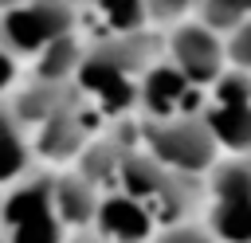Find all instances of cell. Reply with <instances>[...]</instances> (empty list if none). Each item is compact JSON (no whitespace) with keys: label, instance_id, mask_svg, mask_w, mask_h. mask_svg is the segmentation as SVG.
Here are the masks:
<instances>
[{"label":"cell","instance_id":"6","mask_svg":"<svg viewBox=\"0 0 251 243\" xmlns=\"http://www.w3.org/2000/svg\"><path fill=\"white\" fill-rule=\"evenodd\" d=\"M98 208H102V200H98L90 176L55 180V216L63 223H90V219H98Z\"/></svg>","mask_w":251,"mask_h":243},{"label":"cell","instance_id":"13","mask_svg":"<svg viewBox=\"0 0 251 243\" xmlns=\"http://www.w3.org/2000/svg\"><path fill=\"white\" fill-rule=\"evenodd\" d=\"M8 243H63V219L51 212V216H39V219H27L20 227H12V239Z\"/></svg>","mask_w":251,"mask_h":243},{"label":"cell","instance_id":"17","mask_svg":"<svg viewBox=\"0 0 251 243\" xmlns=\"http://www.w3.org/2000/svg\"><path fill=\"white\" fill-rule=\"evenodd\" d=\"M220 106H251V82L243 74H227L220 78Z\"/></svg>","mask_w":251,"mask_h":243},{"label":"cell","instance_id":"16","mask_svg":"<svg viewBox=\"0 0 251 243\" xmlns=\"http://www.w3.org/2000/svg\"><path fill=\"white\" fill-rule=\"evenodd\" d=\"M102 12L114 27H137L145 16V4L141 0H102Z\"/></svg>","mask_w":251,"mask_h":243},{"label":"cell","instance_id":"14","mask_svg":"<svg viewBox=\"0 0 251 243\" xmlns=\"http://www.w3.org/2000/svg\"><path fill=\"white\" fill-rule=\"evenodd\" d=\"M78 63V55H75V43L63 35V39H55V43H47V51H43V63H39V74L43 78H63L71 67Z\"/></svg>","mask_w":251,"mask_h":243},{"label":"cell","instance_id":"25","mask_svg":"<svg viewBox=\"0 0 251 243\" xmlns=\"http://www.w3.org/2000/svg\"><path fill=\"white\" fill-rule=\"evenodd\" d=\"M243 8H251V0H243Z\"/></svg>","mask_w":251,"mask_h":243},{"label":"cell","instance_id":"3","mask_svg":"<svg viewBox=\"0 0 251 243\" xmlns=\"http://www.w3.org/2000/svg\"><path fill=\"white\" fill-rule=\"evenodd\" d=\"M153 227V212L133 200V196H106L102 208H98V231L102 239H114V243H141Z\"/></svg>","mask_w":251,"mask_h":243},{"label":"cell","instance_id":"7","mask_svg":"<svg viewBox=\"0 0 251 243\" xmlns=\"http://www.w3.org/2000/svg\"><path fill=\"white\" fill-rule=\"evenodd\" d=\"M78 78H82V86L94 90L110 110H122V106H129V98H133V86L126 82V74H122L114 63H106V59H90Z\"/></svg>","mask_w":251,"mask_h":243},{"label":"cell","instance_id":"9","mask_svg":"<svg viewBox=\"0 0 251 243\" xmlns=\"http://www.w3.org/2000/svg\"><path fill=\"white\" fill-rule=\"evenodd\" d=\"M184 82H188V78H184L176 67H157V71H149V78H145V106H149L157 118H169V114L184 102V94H188Z\"/></svg>","mask_w":251,"mask_h":243},{"label":"cell","instance_id":"22","mask_svg":"<svg viewBox=\"0 0 251 243\" xmlns=\"http://www.w3.org/2000/svg\"><path fill=\"white\" fill-rule=\"evenodd\" d=\"M0 133H16V122H12V110L0 106Z\"/></svg>","mask_w":251,"mask_h":243},{"label":"cell","instance_id":"26","mask_svg":"<svg viewBox=\"0 0 251 243\" xmlns=\"http://www.w3.org/2000/svg\"><path fill=\"white\" fill-rule=\"evenodd\" d=\"M0 4H12V0H0Z\"/></svg>","mask_w":251,"mask_h":243},{"label":"cell","instance_id":"24","mask_svg":"<svg viewBox=\"0 0 251 243\" xmlns=\"http://www.w3.org/2000/svg\"><path fill=\"white\" fill-rule=\"evenodd\" d=\"M71 243H102V239H94V235H78V239H71Z\"/></svg>","mask_w":251,"mask_h":243},{"label":"cell","instance_id":"23","mask_svg":"<svg viewBox=\"0 0 251 243\" xmlns=\"http://www.w3.org/2000/svg\"><path fill=\"white\" fill-rule=\"evenodd\" d=\"M12 78V63H8V55H0V86Z\"/></svg>","mask_w":251,"mask_h":243},{"label":"cell","instance_id":"8","mask_svg":"<svg viewBox=\"0 0 251 243\" xmlns=\"http://www.w3.org/2000/svg\"><path fill=\"white\" fill-rule=\"evenodd\" d=\"M204 122L220 145H227L235 153L251 149V106H216Z\"/></svg>","mask_w":251,"mask_h":243},{"label":"cell","instance_id":"10","mask_svg":"<svg viewBox=\"0 0 251 243\" xmlns=\"http://www.w3.org/2000/svg\"><path fill=\"white\" fill-rule=\"evenodd\" d=\"M212 227L227 243H251V200H216Z\"/></svg>","mask_w":251,"mask_h":243},{"label":"cell","instance_id":"20","mask_svg":"<svg viewBox=\"0 0 251 243\" xmlns=\"http://www.w3.org/2000/svg\"><path fill=\"white\" fill-rule=\"evenodd\" d=\"M231 55H235V63H243V67H251V24L231 39Z\"/></svg>","mask_w":251,"mask_h":243},{"label":"cell","instance_id":"4","mask_svg":"<svg viewBox=\"0 0 251 243\" xmlns=\"http://www.w3.org/2000/svg\"><path fill=\"white\" fill-rule=\"evenodd\" d=\"M173 51H176V71L192 82H208L220 74V47L216 39L204 31V27H184L176 31L173 39Z\"/></svg>","mask_w":251,"mask_h":243},{"label":"cell","instance_id":"18","mask_svg":"<svg viewBox=\"0 0 251 243\" xmlns=\"http://www.w3.org/2000/svg\"><path fill=\"white\" fill-rule=\"evenodd\" d=\"M243 12V0H204V20L212 27H231Z\"/></svg>","mask_w":251,"mask_h":243},{"label":"cell","instance_id":"1","mask_svg":"<svg viewBox=\"0 0 251 243\" xmlns=\"http://www.w3.org/2000/svg\"><path fill=\"white\" fill-rule=\"evenodd\" d=\"M149 149L165 169H180V172H196L208 169L216 157V137L208 129V122L196 118H180V122H157L149 125Z\"/></svg>","mask_w":251,"mask_h":243},{"label":"cell","instance_id":"27","mask_svg":"<svg viewBox=\"0 0 251 243\" xmlns=\"http://www.w3.org/2000/svg\"><path fill=\"white\" fill-rule=\"evenodd\" d=\"M0 243H4V239H0Z\"/></svg>","mask_w":251,"mask_h":243},{"label":"cell","instance_id":"11","mask_svg":"<svg viewBox=\"0 0 251 243\" xmlns=\"http://www.w3.org/2000/svg\"><path fill=\"white\" fill-rule=\"evenodd\" d=\"M216 200H251V165L247 161H227L212 176Z\"/></svg>","mask_w":251,"mask_h":243},{"label":"cell","instance_id":"15","mask_svg":"<svg viewBox=\"0 0 251 243\" xmlns=\"http://www.w3.org/2000/svg\"><path fill=\"white\" fill-rule=\"evenodd\" d=\"M27 165V149L16 133H0V180H12L20 176Z\"/></svg>","mask_w":251,"mask_h":243},{"label":"cell","instance_id":"12","mask_svg":"<svg viewBox=\"0 0 251 243\" xmlns=\"http://www.w3.org/2000/svg\"><path fill=\"white\" fill-rule=\"evenodd\" d=\"M39 145H43V153H55V157H63V153L78 149V122H75V118H67V114L47 118V129H43Z\"/></svg>","mask_w":251,"mask_h":243},{"label":"cell","instance_id":"19","mask_svg":"<svg viewBox=\"0 0 251 243\" xmlns=\"http://www.w3.org/2000/svg\"><path fill=\"white\" fill-rule=\"evenodd\" d=\"M157 243H212V239H208L200 227H169Z\"/></svg>","mask_w":251,"mask_h":243},{"label":"cell","instance_id":"21","mask_svg":"<svg viewBox=\"0 0 251 243\" xmlns=\"http://www.w3.org/2000/svg\"><path fill=\"white\" fill-rule=\"evenodd\" d=\"M149 4H153V12H157V16H173V12H180L188 0H149Z\"/></svg>","mask_w":251,"mask_h":243},{"label":"cell","instance_id":"2","mask_svg":"<svg viewBox=\"0 0 251 243\" xmlns=\"http://www.w3.org/2000/svg\"><path fill=\"white\" fill-rule=\"evenodd\" d=\"M67 27H71V12L63 0H35L31 8H16L4 16V35L20 51L55 43L67 35Z\"/></svg>","mask_w":251,"mask_h":243},{"label":"cell","instance_id":"5","mask_svg":"<svg viewBox=\"0 0 251 243\" xmlns=\"http://www.w3.org/2000/svg\"><path fill=\"white\" fill-rule=\"evenodd\" d=\"M4 223L8 227H20L27 219H39V216H51L55 212V180L47 176H35V180H24L8 192L4 200Z\"/></svg>","mask_w":251,"mask_h":243}]
</instances>
